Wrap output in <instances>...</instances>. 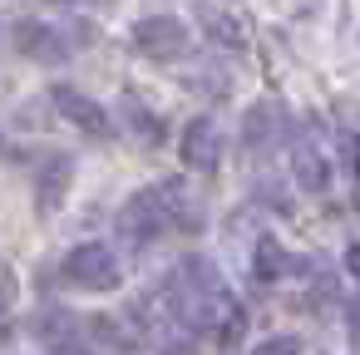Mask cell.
Wrapping results in <instances>:
<instances>
[{"label":"cell","mask_w":360,"mask_h":355,"mask_svg":"<svg viewBox=\"0 0 360 355\" xmlns=\"http://www.w3.org/2000/svg\"><path fill=\"white\" fill-rule=\"evenodd\" d=\"M207 30L217 35V45H232V50L242 45V25H237V20H217V15H207Z\"/></svg>","instance_id":"7c38bea8"},{"label":"cell","mask_w":360,"mask_h":355,"mask_svg":"<svg viewBox=\"0 0 360 355\" xmlns=\"http://www.w3.org/2000/svg\"><path fill=\"white\" fill-rule=\"evenodd\" d=\"M281 129H286L281 104H252L247 119H242V138H247L252 148H271V143L281 138Z\"/></svg>","instance_id":"52a82bcc"},{"label":"cell","mask_w":360,"mask_h":355,"mask_svg":"<svg viewBox=\"0 0 360 355\" xmlns=\"http://www.w3.org/2000/svg\"><path fill=\"white\" fill-rule=\"evenodd\" d=\"M15 50L20 55H30V60H45V65H55V60H65V50L70 45H55L60 35L50 30V25H30V20H15Z\"/></svg>","instance_id":"8992f818"},{"label":"cell","mask_w":360,"mask_h":355,"mask_svg":"<svg viewBox=\"0 0 360 355\" xmlns=\"http://www.w3.org/2000/svg\"><path fill=\"white\" fill-rule=\"evenodd\" d=\"M257 266H262V276H276V271L286 266V252H281L276 242H262V247H257Z\"/></svg>","instance_id":"8fae6325"},{"label":"cell","mask_w":360,"mask_h":355,"mask_svg":"<svg viewBox=\"0 0 360 355\" xmlns=\"http://www.w3.org/2000/svg\"><path fill=\"white\" fill-rule=\"evenodd\" d=\"M124 232L134 237V242H148V237H158L168 222H178V183H168V188H158V193H139L129 207H124Z\"/></svg>","instance_id":"6da1fadb"},{"label":"cell","mask_w":360,"mask_h":355,"mask_svg":"<svg viewBox=\"0 0 360 355\" xmlns=\"http://www.w3.org/2000/svg\"><path fill=\"white\" fill-rule=\"evenodd\" d=\"M296 183H301L306 193H326V183H330V178H326V158H321L311 143L296 148Z\"/></svg>","instance_id":"30bf717a"},{"label":"cell","mask_w":360,"mask_h":355,"mask_svg":"<svg viewBox=\"0 0 360 355\" xmlns=\"http://www.w3.org/2000/svg\"><path fill=\"white\" fill-rule=\"evenodd\" d=\"M183 158L193 163V168H217V158H222V129L212 124V119H193L188 124V134H183Z\"/></svg>","instance_id":"5b68a950"},{"label":"cell","mask_w":360,"mask_h":355,"mask_svg":"<svg viewBox=\"0 0 360 355\" xmlns=\"http://www.w3.org/2000/svg\"><path fill=\"white\" fill-rule=\"evenodd\" d=\"M55 104H60V114H65L70 124H79L84 134H109V114H104L94 99H84V94H75V89H55Z\"/></svg>","instance_id":"ba28073f"},{"label":"cell","mask_w":360,"mask_h":355,"mask_svg":"<svg viewBox=\"0 0 360 355\" xmlns=\"http://www.w3.org/2000/svg\"><path fill=\"white\" fill-rule=\"evenodd\" d=\"M35 335H40V345L55 350V355H89V330H84V321H75L70 311H45V316L35 321Z\"/></svg>","instance_id":"277c9868"},{"label":"cell","mask_w":360,"mask_h":355,"mask_svg":"<svg viewBox=\"0 0 360 355\" xmlns=\"http://www.w3.org/2000/svg\"><path fill=\"white\" fill-rule=\"evenodd\" d=\"M134 45H139L148 60H178V55L188 50V30H183V20H173V15H148V20L134 25Z\"/></svg>","instance_id":"3957f363"},{"label":"cell","mask_w":360,"mask_h":355,"mask_svg":"<svg viewBox=\"0 0 360 355\" xmlns=\"http://www.w3.org/2000/svg\"><path fill=\"white\" fill-rule=\"evenodd\" d=\"M350 345H355V355H360V311H350Z\"/></svg>","instance_id":"5bb4252c"},{"label":"cell","mask_w":360,"mask_h":355,"mask_svg":"<svg viewBox=\"0 0 360 355\" xmlns=\"http://www.w3.org/2000/svg\"><path fill=\"white\" fill-rule=\"evenodd\" d=\"M65 281H75V286H84V291H109V286L119 281V262H114L109 247L84 242V247H75V252L65 257Z\"/></svg>","instance_id":"7a4b0ae2"},{"label":"cell","mask_w":360,"mask_h":355,"mask_svg":"<svg viewBox=\"0 0 360 355\" xmlns=\"http://www.w3.org/2000/svg\"><path fill=\"white\" fill-rule=\"evenodd\" d=\"M70 178H75V163H70L65 153H50V163L35 173V193H40V202H45V207H60Z\"/></svg>","instance_id":"9c48e42d"},{"label":"cell","mask_w":360,"mask_h":355,"mask_svg":"<svg viewBox=\"0 0 360 355\" xmlns=\"http://www.w3.org/2000/svg\"><path fill=\"white\" fill-rule=\"evenodd\" d=\"M345 266H350V276H360V247H350V252H345Z\"/></svg>","instance_id":"9a60e30c"},{"label":"cell","mask_w":360,"mask_h":355,"mask_svg":"<svg viewBox=\"0 0 360 355\" xmlns=\"http://www.w3.org/2000/svg\"><path fill=\"white\" fill-rule=\"evenodd\" d=\"M257 355H301V340H291V335H276V340H266Z\"/></svg>","instance_id":"4fadbf2b"}]
</instances>
